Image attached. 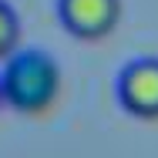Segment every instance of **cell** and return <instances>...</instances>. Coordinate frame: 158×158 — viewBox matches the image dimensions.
<instances>
[{
  "instance_id": "6da1fadb",
  "label": "cell",
  "mask_w": 158,
  "mask_h": 158,
  "mask_svg": "<svg viewBox=\"0 0 158 158\" xmlns=\"http://www.w3.org/2000/svg\"><path fill=\"white\" fill-rule=\"evenodd\" d=\"M0 94L20 114H44L61 94V67L44 51H14L0 71Z\"/></svg>"
},
{
  "instance_id": "7a4b0ae2",
  "label": "cell",
  "mask_w": 158,
  "mask_h": 158,
  "mask_svg": "<svg viewBox=\"0 0 158 158\" xmlns=\"http://www.w3.org/2000/svg\"><path fill=\"white\" fill-rule=\"evenodd\" d=\"M118 101L131 118H158V57H138L118 74Z\"/></svg>"
},
{
  "instance_id": "3957f363",
  "label": "cell",
  "mask_w": 158,
  "mask_h": 158,
  "mask_svg": "<svg viewBox=\"0 0 158 158\" xmlns=\"http://www.w3.org/2000/svg\"><path fill=\"white\" fill-rule=\"evenodd\" d=\"M57 17L81 40H101L118 27L121 0H57Z\"/></svg>"
},
{
  "instance_id": "277c9868",
  "label": "cell",
  "mask_w": 158,
  "mask_h": 158,
  "mask_svg": "<svg viewBox=\"0 0 158 158\" xmlns=\"http://www.w3.org/2000/svg\"><path fill=\"white\" fill-rule=\"evenodd\" d=\"M17 40H20V20H17L14 7L7 0H0V61H7L17 51Z\"/></svg>"
},
{
  "instance_id": "5b68a950",
  "label": "cell",
  "mask_w": 158,
  "mask_h": 158,
  "mask_svg": "<svg viewBox=\"0 0 158 158\" xmlns=\"http://www.w3.org/2000/svg\"><path fill=\"white\" fill-rule=\"evenodd\" d=\"M0 108H3V94H0Z\"/></svg>"
}]
</instances>
